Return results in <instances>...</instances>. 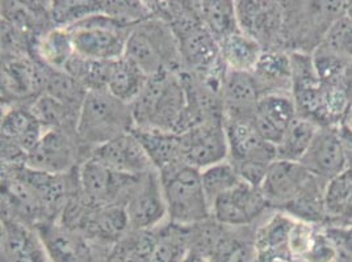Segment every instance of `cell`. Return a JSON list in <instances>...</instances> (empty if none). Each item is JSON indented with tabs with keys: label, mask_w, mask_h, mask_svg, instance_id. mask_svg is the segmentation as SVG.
Returning <instances> with one entry per match:
<instances>
[{
	"label": "cell",
	"mask_w": 352,
	"mask_h": 262,
	"mask_svg": "<svg viewBox=\"0 0 352 262\" xmlns=\"http://www.w3.org/2000/svg\"><path fill=\"white\" fill-rule=\"evenodd\" d=\"M135 128L183 134L187 130V99L180 73L148 76L146 86L131 104Z\"/></svg>",
	"instance_id": "6da1fadb"
},
{
	"label": "cell",
	"mask_w": 352,
	"mask_h": 262,
	"mask_svg": "<svg viewBox=\"0 0 352 262\" xmlns=\"http://www.w3.org/2000/svg\"><path fill=\"white\" fill-rule=\"evenodd\" d=\"M283 7L284 50L313 54L334 21L344 14L346 1H283Z\"/></svg>",
	"instance_id": "7a4b0ae2"
},
{
	"label": "cell",
	"mask_w": 352,
	"mask_h": 262,
	"mask_svg": "<svg viewBox=\"0 0 352 262\" xmlns=\"http://www.w3.org/2000/svg\"><path fill=\"white\" fill-rule=\"evenodd\" d=\"M124 57L133 60L147 76L183 71L175 34L163 19L155 15L133 27Z\"/></svg>",
	"instance_id": "3957f363"
},
{
	"label": "cell",
	"mask_w": 352,
	"mask_h": 262,
	"mask_svg": "<svg viewBox=\"0 0 352 262\" xmlns=\"http://www.w3.org/2000/svg\"><path fill=\"white\" fill-rule=\"evenodd\" d=\"M135 128L131 104L121 102L107 89L88 91L82 105L76 132L92 148L118 139Z\"/></svg>",
	"instance_id": "277c9868"
},
{
	"label": "cell",
	"mask_w": 352,
	"mask_h": 262,
	"mask_svg": "<svg viewBox=\"0 0 352 262\" xmlns=\"http://www.w3.org/2000/svg\"><path fill=\"white\" fill-rule=\"evenodd\" d=\"M158 174L168 222L192 226L212 215L203 189L200 169L186 163H177Z\"/></svg>",
	"instance_id": "5b68a950"
},
{
	"label": "cell",
	"mask_w": 352,
	"mask_h": 262,
	"mask_svg": "<svg viewBox=\"0 0 352 262\" xmlns=\"http://www.w3.org/2000/svg\"><path fill=\"white\" fill-rule=\"evenodd\" d=\"M132 28L105 14H95L67 29L73 34L78 56L96 60H118L125 56Z\"/></svg>",
	"instance_id": "8992f818"
},
{
	"label": "cell",
	"mask_w": 352,
	"mask_h": 262,
	"mask_svg": "<svg viewBox=\"0 0 352 262\" xmlns=\"http://www.w3.org/2000/svg\"><path fill=\"white\" fill-rule=\"evenodd\" d=\"M92 155V148L82 143L78 132L45 130L43 138L28 156L27 164L32 169L62 175L76 169Z\"/></svg>",
	"instance_id": "52a82bcc"
},
{
	"label": "cell",
	"mask_w": 352,
	"mask_h": 262,
	"mask_svg": "<svg viewBox=\"0 0 352 262\" xmlns=\"http://www.w3.org/2000/svg\"><path fill=\"white\" fill-rule=\"evenodd\" d=\"M47 67L32 54L1 56V108L30 105L44 93Z\"/></svg>",
	"instance_id": "ba28073f"
},
{
	"label": "cell",
	"mask_w": 352,
	"mask_h": 262,
	"mask_svg": "<svg viewBox=\"0 0 352 262\" xmlns=\"http://www.w3.org/2000/svg\"><path fill=\"white\" fill-rule=\"evenodd\" d=\"M238 24L263 50H284L283 1H235Z\"/></svg>",
	"instance_id": "9c48e42d"
},
{
	"label": "cell",
	"mask_w": 352,
	"mask_h": 262,
	"mask_svg": "<svg viewBox=\"0 0 352 262\" xmlns=\"http://www.w3.org/2000/svg\"><path fill=\"white\" fill-rule=\"evenodd\" d=\"M78 175L83 195L96 207L125 204L140 177L116 172L94 158L79 165Z\"/></svg>",
	"instance_id": "30bf717a"
},
{
	"label": "cell",
	"mask_w": 352,
	"mask_h": 262,
	"mask_svg": "<svg viewBox=\"0 0 352 262\" xmlns=\"http://www.w3.org/2000/svg\"><path fill=\"white\" fill-rule=\"evenodd\" d=\"M36 230L52 262H98L99 256L108 257L112 249L95 244L86 235L58 222L44 223Z\"/></svg>",
	"instance_id": "8fae6325"
},
{
	"label": "cell",
	"mask_w": 352,
	"mask_h": 262,
	"mask_svg": "<svg viewBox=\"0 0 352 262\" xmlns=\"http://www.w3.org/2000/svg\"><path fill=\"white\" fill-rule=\"evenodd\" d=\"M270 211L262 189L243 181L220 195L210 209L213 218L230 227L258 224Z\"/></svg>",
	"instance_id": "7c38bea8"
},
{
	"label": "cell",
	"mask_w": 352,
	"mask_h": 262,
	"mask_svg": "<svg viewBox=\"0 0 352 262\" xmlns=\"http://www.w3.org/2000/svg\"><path fill=\"white\" fill-rule=\"evenodd\" d=\"M132 230H153L167 218V207L158 171L138 177L125 202Z\"/></svg>",
	"instance_id": "4fadbf2b"
},
{
	"label": "cell",
	"mask_w": 352,
	"mask_h": 262,
	"mask_svg": "<svg viewBox=\"0 0 352 262\" xmlns=\"http://www.w3.org/2000/svg\"><path fill=\"white\" fill-rule=\"evenodd\" d=\"M180 146L183 161L200 171L229 158L225 123H206L184 131Z\"/></svg>",
	"instance_id": "5bb4252c"
},
{
	"label": "cell",
	"mask_w": 352,
	"mask_h": 262,
	"mask_svg": "<svg viewBox=\"0 0 352 262\" xmlns=\"http://www.w3.org/2000/svg\"><path fill=\"white\" fill-rule=\"evenodd\" d=\"M313 176L301 163L274 161L261 187L270 209L283 211L298 197Z\"/></svg>",
	"instance_id": "9a60e30c"
},
{
	"label": "cell",
	"mask_w": 352,
	"mask_h": 262,
	"mask_svg": "<svg viewBox=\"0 0 352 262\" xmlns=\"http://www.w3.org/2000/svg\"><path fill=\"white\" fill-rule=\"evenodd\" d=\"M225 131L229 146V158L233 165L259 163L270 165L278 160L276 146L267 142L251 121H228Z\"/></svg>",
	"instance_id": "2e32d148"
},
{
	"label": "cell",
	"mask_w": 352,
	"mask_h": 262,
	"mask_svg": "<svg viewBox=\"0 0 352 262\" xmlns=\"http://www.w3.org/2000/svg\"><path fill=\"white\" fill-rule=\"evenodd\" d=\"M0 224V262H46L49 259L34 227L3 217Z\"/></svg>",
	"instance_id": "e0dca14e"
},
{
	"label": "cell",
	"mask_w": 352,
	"mask_h": 262,
	"mask_svg": "<svg viewBox=\"0 0 352 262\" xmlns=\"http://www.w3.org/2000/svg\"><path fill=\"white\" fill-rule=\"evenodd\" d=\"M91 158L116 172L126 175L141 176L157 171L132 131L103 146L94 148Z\"/></svg>",
	"instance_id": "ac0fdd59"
},
{
	"label": "cell",
	"mask_w": 352,
	"mask_h": 262,
	"mask_svg": "<svg viewBox=\"0 0 352 262\" xmlns=\"http://www.w3.org/2000/svg\"><path fill=\"white\" fill-rule=\"evenodd\" d=\"M300 163L311 175L326 181L346 172V160L339 128H321Z\"/></svg>",
	"instance_id": "d6986e66"
},
{
	"label": "cell",
	"mask_w": 352,
	"mask_h": 262,
	"mask_svg": "<svg viewBox=\"0 0 352 262\" xmlns=\"http://www.w3.org/2000/svg\"><path fill=\"white\" fill-rule=\"evenodd\" d=\"M294 220L279 210H272L268 217H264L255 233L258 262H294L289 252V236Z\"/></svg>",
	"instance_id": "ffe728a7"
},
{
	"label": "cell",
	"mask_w": 352,
	"mask_h": 262,
	"mask_svg": "<svg viewBox=\"0 0 352 262\" xmlns=\"http://www.w3.org/2000/svg\"><path fill=\"white\" fill-rule=\"evenodd\" d=\"M296 117L297 109L292 93H271L261 97L252 122L267 142L278 146Z\"/></svg>",
	"instance_id": "44dd1931"
},
{
	"label": "cell",
	"mask_w": 352,
	"mask_h": 262,
	"mask_svg": "<svg viewBox=\"0 0 352 262\" xmlns=\"http://www.w3.org/2000/svg\"><path fill=\"white\" fill-rule=\"evenodd\" d=\"M225 122L254 119L261 93L252 73L228 71L222 87Z\"/></svg>",
	"instance_id": "7402d4cb"
},
{
	"label": "cell",
	"mask_w": 352,
	"mask_h": 262,
	"mask_svg": "<svg viewBox=\"0 0 352 262\" xmlns=\"http://www.w3.org/2000/svg\"><path fill=\"white\" fill-rule=\"evenodd\" d=\"M1 142L12 143L28 156L44 135L45 129L32 113L30 105H14L3 108Z\"/></svg>",
	"instance_id": "603a6c76"
},
{
	"label": "cell",
	"mask_w": 352,
	"mask_h": 262,
	"mask_svg": "<svg viewBox=\"0 0 352 262\" xmlns=\"http://www.w3.org/2000/svg\"><path fill=\"white\" fill-rule=\"evenodd\" d=\"M251 73L261 97L271 93H292L291 53L285 50H263Z\"/></svg>",
	"instance_id": "cb8c5ba5"
},
{
	"label": "cell",
	"mask_w": 352,
	"mask_h": 262,
	"mask_svg": "<svg viewBox=\"0 0 352 262\" xmlns=\"http://www.w3.org/2000/svg\"><path fill=\"white\" fill-rule=\"evenodd\" d=\"M131 230L125 204H109L92 210L82 233L95 244L112 248Z\"/></svg>",
	"instance_id": "d4e9b609"
},
{
	"label": "cell",
	"mask_w": 352,
	"mask_h": 262,
	"mask_svg": "<svg viewBox=\"0 0 352 262\" xmlns=\"http://www.w3.org/2000/svg\"><path fill=\"white\" fill-rule=\"evenodd\" d=\"M258 224L245 227L225 226L220 240L206 260L209 262H258L255 247Z\"/></svg>",
	"instance_id": "484cf974"
},
{
	"label": "cell",
	"mask_w": 352,
	"mask_h": 262,
	"mask_svg": "<svg viewBox=\"0 0 352 262\" xmlns=\"http://www.w3.org/2000/svg\"><path fill=\"white\" fill-rule=\"evenodd\" d=\"M132 132L141 143V146L144 147L148 159L158 172L170 168L177 163H184L182 159L179 134L140 128H134Z\"/></svg>",
	"instance_id": "4316f807"
},
{
	"label": "cell",
	"mask_w": 352,
	"mask_h": 262,
	"mask_svg": "<svg viewBox=\"0 0 352 262\" xmlns=\"http://www.w3.org/2000/svg\"><path fill=\"white\" fill-rule=\"evenodd\" d=\"M32 56L46 67L63 71L75 56L72 32L63 27L46 30L32 45Z\"/></svg>",
	"instance_id": "83f0119b"
},
{
	"label": "cell",
	"mask_w": 352,
	"mask_h": 262,
	"mask_svg": "<svg viewBox=\"0 0 352 262\" xmlns=\"http://www.w3.org/2000/svg\"><path fill=\"white\" fill-rule=\"evenodd\" d=\"M219 46L228 70L238 73H252L263 53V47L242 30L223 38Z\"/></svg>",
	"instance_id": "f1b7e54d"
},
{
	"label": "cell",
	"mask_w": 352,
	"mask_h": 262,
	"mask_svg": "<svg viewBox=\"0 0 352 262\" xmlns=\"http://www.w3.org/2000/svg\"><path fill=\"white\" fill-rule=\"evenodd\" d=\"M148 76L126 57L112 60L107 91L118 100L132 104L146 86Z\"/></svg>",
	"instance_id": "f546056e"
},
{
	"label": "cell",
	"mask_w": 352,
	"mask_h": 262,
	"mask_svg": "<svg viewBox=\"0 0 352 262\" xmlns=\"http://www.w3.org/2000/svg\"><path fill=\"white\" fill-rule=\"evenodd\" d=\"M195 5L201 24L217 40V43L241 30L236 17L235 1L204 0L195 1Z\"/></svg>",
	"instance_id": "4dcf8cb0"
},
{
	"label": "cell",
	"mask_w": 352,
	"mask_h": 262,
	"mask_svg": "<svg viewBox=\"0 0 352 262\" xmlns=\"http://www.w3.org/2000/svg\"><path fill=\"white\" fill-rule=\"evenodd\" d=\"M327 182L329 181L323 178L313 176L308 185L298 194V197L283 211L296 220L317 226H326L324 191Z\"/></svg>",
	"instance_id": "1f68e13d"
},
{
	"label": "cell",
	"mask_w": 352,
	"mask_h": 262,
	"mask_svg": "<svg viewBox=\"0 0 352 262\" xmlns=\"http://www.w3.org/2000/svg\"><path fill=\"white\" fill-rule=\"evenodd\" d=\"M326 226L352 224V176L347 172L327 182L324 191Z\"/></svg>",
	"instance_id": "d6a6232c"
},
{
	"label": "cell",
	"mask_w": 352,
	"mask_h": 262,
	"mask_svg": "<svg viewBox=\"0 0 352 262\" xmlns=\"http://www.w3.org/2000/svg\"><path fill=\"white\" fill-rule=\"evenodd\" d=\"M320 129L321 128L316 122L308 118L296 117L276 146L278 160L297 163L302 160Z\"/></svg>",
	"instance_id": "836d02e7"
},
{
	"label": "cell",
	"mask_w": 352,
	"mask_h": 262,
	"mask_svg": "<svg viewBox=\"0 0 352 262\" xmlns=\"http://www.w3.org/2000/svg\"><path fill=\"white\" fill-rule=\"evenodd\" d=\"M190 252V226L171 222L158 227V241L148 262H184Z\"/></svg>",
	"instance_id": "e575fe53"
},
{
	"label": "cell",
	"mask_w": 352,
	"mask_h": 262,
	"mask_svg": "<svg viewBox=\"0 0 352 262\" xmlns=\"http://www.w3.org/2000/svg\"><path fill=\"white\" fill-rule=\"evenodd\" d=\"M30 110L45 130H65L76 132L79 112L63 105L58 100L43 93L30 104Z\"/></svg>",
	"instance_id": "d590c367"
},
{
	"label": "cell",
	"mask_w": 352,
	"mask_h": 262,
	"mask_svg": "<svg viewBox=\"0 0 352 262\" xmlns=\"http://www.w3.org/2000/svg\"><path fill=\"white\" fill-rule=\"evenodd\" d=\"M44 93L80 113L88 91L69 73L47 67Z\"/></svg>",
	"instance_id": "8d00e7d4"
},
{
	"label": "cell",
	"mask_w": 352,
	"mask_h": 262,
	"mask_svg": "<svg viewBox=\"0 0 352 262\" xmlns=\"http://www.w3.org/2000/svg\"><path fill=\"white\" fill-rule=\"evenodd\" d=\"M111 62L85 58L75 53L63 71L73 76L87 91H102L107 89Z\"/></svg>",
	"instance_id": "74e56055"
},
{
	"label": "cell",
	"mask_w": 352,
	"mask_h": 262,
	"mask_svg": "<svg viewBox=\"0 0 352 262\" xmlns=\"http://www.w3.org/2000/svg\"><path fill=\"white\" fill-rule=\"evenodd\" d=\"M242 180L235 171L234 165L229 160L222 161L208 167L201 171V184L206 193V201L212 209L216 200L226 193L228 190L234 188ZM212 214V213H210Z\"/></svg>",
	"instance_id": "f35d334b"
},
{
	"label": "cell",
	"mask_w": 352,
	"mask_h": 262,
	"mask_svg": "<svg viewBox=\"0 0 352 262\" xmlns=\"http://www.w3.org/2000/svg\"><path fill=\"white\" fill-rule=\"evenodd\" d=\"M52 19L56 27L69 28L95 14H103V1H52Z\"/></svg>",
	"instance_id": "ab89813d"
},
{
	"label": "cell",
	"mask_w": 352,
	"mask_h": 262,
	"mask_svg": "<svg viewBox=\"0 0 352 262\" xmlns=\"http://www.w3.org/2000/svg\"><path fill=\"white\" fill-rule=\"evenodd\" d=\"M321 45L339 57L352 62L351 19H349L344 14L338 17L334 24L330 27Z\"/></svg>",
	"instance_id": "60d3db41"
},
{
	"label": "cell",
	"mask_w": 352,
	"mask_h": 262,
	"mask_svg": "<svg viewBox=\"0 0 352 262\" xmlns=\"http://www.w3.org/2000/svg\"><path fill=\"white\" fill-rule=\"evenodd\" d=\"M311 59H313L316 73L322 82L333 80L342 76L352 63L350 60L342 58L336 53L330 51L329 49L323 47L322 45H320L313 51Z\"/></svg>",
	"instance_id": "b9f144b4"
},
{
	"label": "cell",
	"mask_w": 352,
	"mask_h": 262,
	"mask_svg": "<svg viewBox=\"0 0 352 262\" xmlns=\"http://www.w3.org/2000/svg\"><path fill=\"white\" fill-rule=\"evenodd\" d=\"M320 226L311 224L301 220H294V227L289 236V252L292 261L300 262L308 253L309 248L313 243L316 231Z\"/></svg>",
	"instance_id": "7bdbcfd3"
},
{
	"label": "cell",
	"mask_w": 352,
	"mask_h": 262,
	"mask_svg": "<svg viewBox=\"0 0 352 262\" xmlns=\"http://www.w3.org/2000/svg\"><path fill=\"white\" fill-rule=\"evenodd\" d=\"M337 250L324 230V226H320L316 231L313 243L309 248L308 253L300 262H336Z\"/></svg>",
	"instance_id": "ee69618b"
},
{
	"label": "cell",
	"mask_w": 352,
	"mask_h": 262,
	"mask_svg": "<svg viewBox=\"0 0 352 262\" xmlns=\"http://www.w3.org/2000/svg\"><path fill=\"white\" fill-rule=\"evenodd\" d=\"M324 230L337 250L336 262H352V224L324 226Z\"/></svg>",
	"instance_id": "f6af8a7d"
},
{
	"label": "cell",
	"mask_w": 352,
	"mask_h": 262,
	"mask_svg": "<svg viewBox=\"0 0 352 262\" xmlns=\"http://www.w3.org/2000/svg\"><path fill=\"white\" fill-rule=\"evenodd\" d=\"M339 134L342 139V146L346 160V172L352 176V129L347 125L339 128Z\"/></svg>",
	"instance_id": "bcb514c9"
},
{
	"label": "cell",
	"mask_w": 352,
	"mask_h": 262,
	"mask_svg": "<svg viewBox=\"0 0 352 262\" xmlns=\"http://www.w3.org/2000/svg\"><path fill=\"white\" fill-rule=\"evenodd\" d=\"M344 15L352 20V0L351 1H346V8H344Z\"/></svg>",
	"instance_id": "7dc6e473"
},
{
	"label": "cell",
	"mask_w": 352,
	"mask_h": 262,
	"mask_svg": "<svg viewBox=\"0 0 352 262\" xmlns=\"http://www.w3.org/2000/svg\"><path fill=\"white\" fill-rule=\"evenodd\" d=\"M346 125H347L349 128H351L352 129V108L351 110H350V115H349V118H347V122H346Z\"/></svg>",
	"instance_id": "c3c4849f"
}]
</instances>
